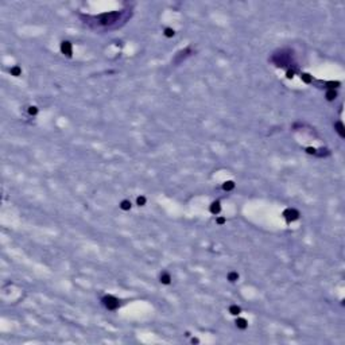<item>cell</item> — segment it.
Returning a JSON list of instances; mask_svg holds the SVG:
<instances>
[{"instance_id":"obj_1","label":"cell","mask_w":345,"mask_h":345,"mask_svg":"<svg viewBox=\"0 0 345 345\" xmlns=\"http://www.w3.org/2000/svg\"><path fill=\"white\" fill-rule=\"evenodd\" d=\"M81 18L85 20L86 24H89L94 30H109V28H116L120 27L121 24L131 18V11H112V12H105V14H100L97 16H84Z\"/></svg>"},{"instance_id":"obj_2","label":"cell","mask_w":345,"mask_h":345,"mask_svg":"<svg viewBox=\"0 0 345 345\" xmlns=\"http://www.w3.org/2000/svg\"><path fill=\"white\" fill-rule=\"evenodd\" d=\"M271 61L275 63V66L287 67L289 65H291V61H293V51L289 50V49H282V50L272 54Z\"/></svg>"},{"instance_id":"obj_3","label":"cell","mask_w":345,"mask_h":345,"mask_svg":"<svg viewBox=\"0 0 345 345\" xmlns=\"http://www.w3.org/2000/svg\"><path fill=\"white\" fill-rule=\"evenodd\" d=\"M101 302L104 305V308L108 309V310H116L120 306L119 299L116 297H113V295H105V297H103Z\"/></svg>"},{"instance_id":"obj_4","label":"cell","mask_w":345,"mask_h":345,"mask_svg":"<svg viewBox=\"0 0 345 345\" xmlns=\"http://www.w3.org/2000/svg\"><path fill=\"white\" fill-rule=\"evenodd\" d=\"M283 217L287 223H291V221H295V220L299 219V212L297 209H293V208H289L283 212Z\"/></svg>"},{"instance_id":"obj_5","label":"cell","mask_w":345,"mask_h":345,"mask_svg":"<svg viewBox=\"0 0 345 345\" xmlns=\"http://www.w3.org/2000/svg\"><path fill=\"white\" fill-rule=\"evenodd\" d=\"M61 53L63 56H66L67 58H70L73 56V47H71V43L69 41L61 42Z\"/></svg>"},{"instance_id":"obj_6","label":"cell","mask_w":345,"mask_h":345,"mask_svg":"<svg viewBox=\"0 0 345 345\" xmlns=\"http://www.w3.org/2000/svg\"><path fill=\"white\" fill-rule=\"evenodd\" d=\"M334 130H336V132L340 135V137L344 139L345 137V127H344V124H342V121H336L334 123Z\"/></svg>"},{"instance_id":"obj_7","label":"cell","mask_w":345,"mask_h":345,"mask_svg":"<svg viewBox=\"0 0 345 345\" xmlns=\"http://www.w3.org/2000/svg\"><path fill=\"white\" fill-rule=\"evenodd\" d=\"M209 210H210L212 214H219L220 212H221V205H220L219 201H214V202H212L210 208H209Z\"/></svg>"},{"instance_id":"obj_8","label":"cell","mask_w":345,"mask_h":345,"mask_svg":"<svg viewBox=\"0 0 345 345\" xmlns=\"http://www.w3.org/2000/svg\"><path fill=\"white\" fill-rule=\"evenodd\" d=\"M159 279H160V283H162V285H170L171 283V276L169 272H162Z\"/></svg>"},{"instance_id":"obj_9","label":"cell","mask_w":345,"mask_h":345,"mask_svg":"<svg viewBox=\"0 0 345 345\" xmlns=\"http://www.w3.org/2000/svg\"><path fill=\"white\" fill-rule=\"evenodd\" d=\"M236 326H237L239 329L244 330V329H247V326H248V322H247V319L245 318H237L236 319Z\"/></svg>"},{"instance_id":"obj_10","label":"cell","mask_w":345,"mask_h":345,"mask_svg":"<svg viewBox=\"0 0 345 345\" xmlns=\"http://www.w3.org/2000/svg\"><path fill=\"white\" fill-rule=\"evenodd\" d=\"M325 97H326V100L328 101H333L336 97H337V92L334 89H328V92H326V94H325Z\"/></svg>"},{"instance_id":"obj_11","label":"cell","mask_w":345,"mask_h":345,"mask_svg":"<svg viewBox=\"0 0 345 345\" xmlns=\"http://www.w3.org/2000/svg\"><path fill=\"white\" fill-rule=\"evenodd\" d=\"M235 189V182L233 181H225L223 183V190L225 192H230V190Z\"/></svg>"},{"instance_id":"obj_12","label":"cell","mask_w":345,"mask_h":345,"mask_svg":"<svg viewBox=\"0 0 345 345\" xmlns=\"http://www.w3.org/2000/svg\"><path fill=\"white\" fill-rule=\"evenodd\" d=\"M229 313L232 315H239L241 313L240 306H237V305H230L229 306Z\"/></svg>"},{"instance_id":"obj_13","label":"cell","mask_w":345,"mask_h":345,"mask_svg":"<svg viewBox=\"0 0 345 345\" xmlns=\"http://www.w3.org/2000/svg\"><path fill=\"white\" fill-rule=\"evenodd\" d=\"M119 206H120V209H121V210H130V209H131V202L128 200H123L121 202H120Z\"/></svg>"},{"instance_id":"obj_14","label":"cell","mask_w":345,"mask_h":345,"mask_svg":"<svg viewBox=\"0 0 345 345\" xmlns=\"http://www.w3.org/2000/svg\"><path fill=\"white\" fill-rule=\"evenodd\" d=\"M10 71H11V74L14 76V77H19V76L22 74V69H20V66H18V65L14 66V67H11V70Z\"/></svg>"},{"instance_id":"obj_15","label":"cell","mask_w":345,"mask_h":345,"mask_svg":"<svg viewBox=\"0 0 345 345\" xmlns=\"http://www.w3.org/2000/svg\"><path fill=\"white\" fill-rule=\"evenodd\" d=\"M301 78H302V81L305 82V84H310V82L313 81V76H310L309 73H302L301 74Z\"/></svg>"},{"instance_id":"obj_16","label":"cell","mask_w":345,"mask_h":345,"mask_svg":"<svg viewBox=\"0 0 345 345\" xmlns=\"http://www.w3.org/2000/svg\"><path fill=\"white\" fill-rule=\"evenodd\" d=\"M237 279H239V274L236 271H230L229 274H228V280H229V282L233 283V282H236Z\"/></svg>"},{"instance_id":"obj_17","label":"cell","mask_w":345,"mask_h":345,"mask_svg":"<svg viewBox=\"0 0 345 345\" xmlns=\"http://www.w3.org/2000/svg\"><path fill=\"white\" fill-rule=\"evenodd\" d=\"M174 35H175V31L173 30V28H170V27L165 28V37H167V38H173Z\"/></svg>"},{"instance_id":"obj_18","label":"cell","mask_w":345,"mask_h":345,"mask_svg":"<svg viewBox=\"0 0 345 345\" xmlns=\"http://www.w3.org/2000/svg\"><path fill=\"white\" fill-rule=\"evenodd\" d=\"M146 201H147V200H146V197H144V196H139V197L136 198V204L139 205V206H144V205H146Z\"/></svg>"},{"instance_id":"obj_19","label":"cell","mask_w":345,"mask_h":345,"mask_svg":"<svg viewBox=\"0 0 345 345\" xmlns=\"http://www.w3.org/2000/svg\"><path fill=\"white\" fill-rule=\"evenodd\" d=\"M326 85H328V88H329V89H334L336 86L340 85V82H338V81H328Z\"/></svg>"},{"instance_id":"obj_20","label":"cell","mask_w":345,"mask_h":345,"mask_svg":"<svg viewBox=\"0 0 345 345\" xmlns=\"http://www.w3.org/2000/svg\"><path fill=\"white\" fill-rule=\"evenodd\" d=\"M28 113H30L31 116H35L38 113V108L37 107H33V105H31V107H28Z\"/></svg>"},{"instance_id":"obj_21","label":"cell","mask_w":345,"mask_h":345,"mask_svg":"<svg viewBox=\"0 0 345 345\" xmlns=\"http://www.w3.org/2000/svg\"><path fill=\"white\" fill-rule=\"evenodd\" d=\"M306 152L310 154V155H312V154L313 155H315V154H317V150H315L314 147H308V149H306Z\"/></svg>"},{"instance_id":"obj_22","label":"cell","mask_w":345,"mask_h":345,"mask_svg":"<svg viewBox=\"0 0 345 345\" xmlns=\"http://www.w3.org/2000/svg\"><path fill=\"white\" fill-rule=\"evenodd\" d=\"M294 73H295V71H294V70H291V69H289V70H287V73H286V77H287V78H289V80H290V78H293V77H294Z\"/></svg>"},{"instance_id":"obj_23","label":"cell","mask_w":345,"mask_h":345,"mask_svg":"<svg viewBox=\"0 0 345 345\" xmlns=\"http://www.w3.org/2000/svg\"><path fill=\"white\" fill-rule=\"evenodd\" d=\"M216 223L219 224V225H223V224H225V219H224V217H217Z\"/></svg>"},{"instance_id":"obj_24","label":"cell","mask_w":345,"mask_h":345,"mask_svg":"<svg viewBox=\"0 0 345 345\" xmlns=\"http://www.w3.org/2000/svg\"><path fill=\"white\" fill-rule=\"evenodd\" d=\"M192 342H193V344H198V340H197V338H193V340H192Z\"/></svg>"}]
</instances>
